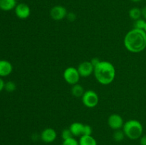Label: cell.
Instances as JSON below:
<instances>
[{
	"label": "cell",
	"instance_id": "5",
	"mask_svg": "<svg viewBox=\"0 0 146 145\" xmlns=\"http://www.w3.org/2000/svg\"><path fill=\"white\" fill-rule=\"evenodd\" d=\"M63 77H64V80L71 85L78 83L81 78L77 68L72 66L68 67L64 70Z\"/></svg>",
	"mask_w": 146,
	"mask_h": 145
},
{
	"label": "cell",
	"instance_id": "7",
	"mask_svg": "<svg viewBox=\"0 0 146 145\" xmlns=\"http://www.w3.org/2000/svg\"><path fill=\"white\" fill-rule=\"evenodd\" d=\"M124 125L123 119L118 114H112L108 118V125L113 130L121 129Z\"/></svg>",
	"mask_w": 146,
	"mask_h": 145
},
{
	"label": "cell",
	"instance_id": "17",
	"mask_svg": "<svg viewBox=\"0 0 146 145\" xmlns=\"http://www.w3.org/2000/svg\"><path fill=\"white\" fill-rule=\"evenodd\" d=\"M125 133L121 129H117V130H114L113 134V138L114 141L116 142H121L125 138Z\"/></svg>",
	"mask_w": 146,
	"mask_h": 145
},
{
	"label": "cell",
	"instance_id": "1",
	"mask_svg": "<svg viewBox=\"0 0 146 145\" xmlns=\"http://www.w3.org/2000/svg\"><path fill=\"white\" fill-rule=\"evenodd\" d=\"M125 48L129 52L138 53L146 48V32L144 30L133 28L124 37Z\"/></svg>",
	"mask_w": 146,
	"mask_h": 145
},
{
	"label": "cell",
	"instance_id": "4",
	"mask_svg": "<svg viewBox=\"0 0 146 145\" xmlns=\"http://www.w3.org/2000/svg\"><path fill=\"white\" fill-rule=\"evenodd\" d=\"M81 100L85 107L88 108H94L98 105L99 98L95 91L93 90H88L85 91L81 97Z\"/></svg>",
	"mask_w": 146,
	"mask_h": 145
},
{
	"label": "cell",
	"instance_id": "23",
	"mask_svg": "<svg viewBox=\"0 0 146 145\" xmlns=\"http://www.w3.org/2000/svg\"><path fill=\"white\" fill-rule=\"evenodd\" d=\"M66 18L68 21L72 22V21H74L76 20V15L73 12H68V14H67Z\"/></svg>",
	"mask_w": 146,
	"mask_h": 145
},
{
	"label": "cell",
	"instance_id": "24",
	"mask_svg": "<svg viewBox=\"0 0 146 145\" xmlns=\"http://www.w3.org/2000/svg\"><path fill=\"white\" fill-rule=\"evenodd\" d=\"M100 61H101V60H100L98 58H96H96H92V59L91 60V63H92V65H94V66H96V65H98V64L100 63Z\"/></svg>",
	"mask_w": 146,
	"mask_h": 145
},
{
	"label": "cell",
	"instance_id": "13",
	"mask_svg": "<svg viewBox=\"0 0 146 145\" xmlns=\"http://www.w3.org/2000/svg\"><path fill=\"white\" fill-rule=\"evenodd\" d=\"M17 5V0H0V9L2 11H11L15 9Z\"/></svg>",
	"mask_w": 146,
	"mask_h": 145
},
{
	"label": "cell",
	"instance_id": "14",
	"mask_svg": "<svg viewBox=\"0 0 146 145\" xmlns=\"http://www.w3.org/2000/svg\"><path fill=\"white\" fill-rule=\"evenodd\" d=\"M79 145H97V141L91 135H82L78 141Z\"/></svg>",
	"mask_w": 146,
	"mask_h": 145
},
{
	"label": "cell",
	"instance_id": "16",
	"mask_svg": "<svg viewBox=\"0 0 146 145\" xmlns=\"http://www.w3.org/2000/svg\"><path fill=\"white\" fill-rule=\"evenodd\" d=\"M128 15H129L130 18L131 19L134 20H138L141 18L142 16V10L141 9L138 8V7H133V8L131 9L128 12Z\"/></svg>",
	"mask_w": 146,
	"mask_h": 145
},
{
	"label": "cell",
	"instance_id": "10",
	"mask_svg": "<svg viewBox=\"0 0 146 145\" xmlns=\"http://www.w3.org/2000/svg\"><path fill=\"white\" fill-rule=\"evenodd\" d=\"M57 133L53 128L48 127L44 129L40 134V139L44 143H52L56 139Z\"/></svg>",
	"mask_w": 146,
	"mask_h": 145
},
{
	"label": "cell",
	"instance_id": "12",
	"mask_svg": "<svg viewBox=\"0 0 146 145\" xmlns=\"http://www.w3.org/2000/svg\"><path fill=\"white\" fill-rule=\"evenodd\" d=\"M84 124L79 122H75L70 125L69 129L74 136H81L84 132Z\"/></svg>",
	"mask_w": 146,
	"mask_h": 145
},
{
	"label": "cell",
	"instance_id": "26",
	"mask_svg": "<svg viewBox=\"0 0 146 145\" xmlns=\"http://www.w3.org/2000/svg\"><path fill=\"white\" fill-rule=\"evenodd\" d=\"M4 85H5V82L3 80L2 78H0V92H1L4 89Z\"/></svg>",
	"mask_w": 146,
	"mask_h": 145
},
{
	"label": "cell",
	"instance_id": "20",
	"mask_svg": "<svg viewBox=\"0 0 146 145\" xmlns=\"http://www.w3.org/2000/svg\"><path fill=\"white\" fill-rule=\"evenodd\" d=\"M74 137L72 133H71L70 129H64V130L61 132V138L63 139V140H65V139H70V138Z\"/></svg>",
	"mask_w": 146,
	"mask_h": 145
},
{
	"label": "cell",
	"instance_id": "6",
	"mask_svg": "<svg viewBox=\"0 0 146 145\" xmlns=\"http://www.w3.org/2000/svg\"><path fill=\"white\" fill-rule=\"evenodd\" d=\"M67 14V9L61 5L54 6L50 10V16L54 21H61L64 19L66 17Z\"/></svg>",
	"mask_w": 146,
	"mask_h": 145
},
{
	"label": "cell",
	"instance_id": "19",
	"mask_svg": "<svg viewBox=\"0 0 146 145\" xmlns=\"http://www.w3.org/2000/svg\"><path fill=\"white\" fill-rule=\"evenodd\" d=\"M4 89L9 92H12L15 91L17 89V85L13 81H8V82H5V85H4Z\"/></svg>",
	"mask_w": 146,
	"mask_h": 145
},
{
	"label": "cell",
	"instance_id": "22",
	"mask_svg": "<svg viewBox=\"0 0 146 145\" xmlns=\"http://www.w3.org/2000/svg\"><path fill=\"white\" fill-rule=\"evenodd\" d=\"M92 127L88 125H84V132L83 135H91L92 134Z\"/></svg>",
	"mask_w": 146,
	"mask_h": 145
},
{
	"label": "cell",
	"instance_id": "2",
	"mask_svg": "<svg viewBox=\"0 0 146 145\" xmlns=\"http://www.w3.org/2000/svg\"><path fill=\"white\" fill-rule=\"evenodd\" d=\"M115 68L113 64L107 61H101L94 66V75L100 84L108 85L113 82L115 78Z\"/></svg>",
	"mask_w": 146,
	"mask_h": 145
},
{
	"label": "cell",
	"instance_id": "21",
	"mask_svg": "<svg viewBox=\"0 0 146 145\" xmlns=\"http://www.w3.org/2000/svg\"><path fill=\"white\" fill-rule=\"evenodd\" d=\"M61 145H79V144H78V141H77L75 138L72 137L63 140Z\"/></svg>",
	"mask_w": 146,
	"mask_h": 145
},
{
	"label": "cell",
	"instance_id": "29",
	"mask_svg": "<svg viewBox=\"0 0 146 145\" xmlns=\"http://www.w3.org/2000/svg\"><path fill=\"white\" fill-rule=\"evenodd\" d=\"M144 31H145L146 32V24H145V29H144Z\"/></svg>",
	"mask_w": 146,
	"mask_h": 145
},
{
	"label": "cell",
	"instance_id": "28",
	"mask_svg": "<svg viewBox=\"0 0 146 145\" xmlns=\"http://www.w3.org/2000/svg\"><path fill=\"white\" fill-rule=\"evenodd\" d=\"M131 1H133V2H138V1H141V0H131Z\"/></svg>",
	"mask_w": 146,
	"mask_h": 145
},
{
	"label": "cell",
	"instance_id": "15",
	"mask_svg": "<svg viewBox=\"0 0 146 145\" xmlns=\"http://www.w3.org/2000/svg\"><path fill=\"white\" fill-rule=\"evenodd\" d=\"M71 92L74 97H76V98H81L83 96V95H84V92H85V90H84V88H83L82 85L77 83L72 85Z\"/></svg>",
	"mask_w": 146,
	"mask_h": 145
},
{
	"label": "cell",
	"instance_id": "8",
	"mask_svg": "<svg viewBox=\"0 0 146 145\" xmlns=\"http://www.w3.org/2000/svg\"><path fill=\"white\" fill-rule=\"evenodd\" d=\"M77 70L78 71L80 76L87 78L94 73V66L92 65L91 61H84L78 65Z\"/></svg>",
	"mask_w": 146,
	"mask_h": 145
},
{
	"label": "cell",
	"instance_id": "27",
	"mask_svg": "<svg viewBox=\"0 0 146 145\" xmlns=\"http://www.w3.org/2000/svg\"><path fill=\"white\" fill-rule=\"evenodd\" d=\"M141 10H142V16L143 17L144 19L146 21V6L144 7Z\"/></svg>",
	"mask_w": 146,
	"mask_h": 145
},
{
	"label": "cell",
	"instance_id": "25",
	"mask_svg": "<svg viewBox=\"0 0 146 145\" xmlns=\"http://www.w3.org/2000/svg\"><path fill=\"white\" fill-rule=\"evenodd\" d=\"M140 144L146 145V134L142 135L140 138Z\"/></svg>",
	"mask_w": 146,
	"mask_h": 145
},
{
	"label": "cell",
	"instance_id": "3",
	"mask_svg": "<svg viewBox=\"0 0 146 145\" xmlns=\"http://www.w3.org/2000/svg\"><path fill=\"white\" fill-rule=\"evenodd\" d=\"M123 131L126 137L131 140L140 139L143 135V127L141 122L136 119H129L124 123Z\"/></svg>",
	"mask_w": 146,
	"mask_h": 145
},
{
	"label": "cell",
	"instance_id": "11",
	"mask_svg": "<svg viewBox=\"0 0 146 145\" xmlns=\"http://www.w3.org/2000/svg\"><path fill=\"white\" fill-rule=\"evenodd\" d=\"M12 64L7 60H0V77H6L12 72Z\"/></svg>",
	"mask_w": 146,
	"mask_h": 145
},
{
	"label": "cell",
	"instance_id": "9",
	"mask_svg": "<svg viewBox=\"0 0 146 145\" xmlns=\"http://www.w3.org/2000/svg\"><path fill=\"white\" fill-rule=\"evenodd\" d=\"M15 14L20 19H26L31 14V9L25 3H20L16 6L14 9Z\"/></svg>",
	"mask_w": 146,
	"mask_h": 145
},
{
	"label": "cell",
	"instance_id": "18",
	"mask_svg": "<svg viewBox=\"0 0 146 145\" xmlns=\"http://www.w3.org/2000/svg\"><path fill=\"white\" fill-rule=\"evenodd\" d=\"M146 24V21L144 18H139L138 20H135L134 21L133 27L134 28H137V29H141L144 30L145 29Z\"/></svg>",
	"mask_w": 146,
	"mask_h": 145
}]
</instances>
